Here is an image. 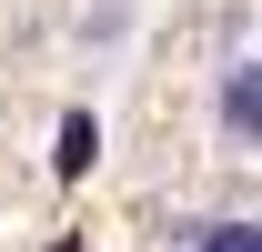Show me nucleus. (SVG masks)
Returning <instances> with one entry per match:
<instances>
[{"label": "nucleus", "instance_id": "1", "mask_svg": "<svg viewBox=\"0 0 262 252\" xmlns=\"http://www.w3.org/2000/svg\"><path fill=\"white\" fill-rule=\"evenodd\" d=\"M222 111H232V131H262V61H252V71H232Z\"/></svg>", "mask_w": 262, "mask_h": 252}, {"label": "nucleus", "instance_id": "2", "mask_svg": "<svg viewBox=\"0 0 262 252\" xmlns=\"http://www.w3.org/2000/svg\"><path fill=\"white\" fill-rule=\"evenodd\" d=\"M91 152H101L91 111H71V121H61V152H51V161H61V172H91Z\"/></svg>", "mask_w": 262, "mask_h": 252}, {"label": "nucleus", "instance_id": "3", "mask_svg": "<svg viewBox=\"0 0 262 252\" xmlns=\"http://www.w3.org/2000/svg\"><path fill=\"white\" fill-rule=\"evenodd\" d=\"M202 252H262V222H212Z\"/></svg>", "mask_w": 262, "mask_h": 252}]
</instances>
